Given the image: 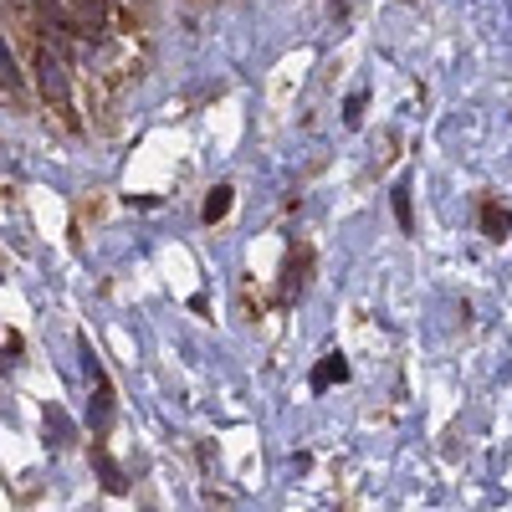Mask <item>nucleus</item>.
Instances as JSON below:
<instances>
[{"mask_svg":"<svg viewBox=\"0 0 512 512\" xmlns=\"http://www.w3.org/2000/svg\"><path fill=\"white\" fill-rule=\"evenodd\" d=\"M36 72H41V88H47V98H67V67H62V57H52V52H41V62H36Z\"/></svg>","mask_w":512,"mask_h":512,"instance_id":"nucleus-4","label":"nucleus"},{"mask_svg":"<svg viewBox=\"0 0 512 512\" xmlns=\"http://www.w3.org/2000/svg\"><path fill=\"white\" fill-rule=\"evenodd\" d=\"M231 195H236L231 185H216V190L205 195V210H200L205 226H216V221H226V216H231Z\"/></svg>","mask_w":512,"mask_h":512,"instance_id":"nucleus-7","label":"nucleus"},{"mask_svg":"<svg viewBox=\"0 0 512 512\" xmlns=\"http://www.w3.org/2000/svg\"><path fill=\"white\" fill-rule=\"evenodd\" d=\"M507 231H512V210H507V205H497V200H482V236L502 241Z\"/></svg>","mask_w":512,"mask_h":512,"instance_id":"nucleus-6","label":"nucleus"},{"mask_svg":"<svg viewBox=\"0 0 512 512\" xmlns=\"http://www.w3.org/2000/svg\"><path fill=\"white\" fill-rule=\"evenodd\" d=\"M303 282H308V256H303V262H287V282H282V297L303 292Z\"/></svg>","mask_w":512,"mask_h":512,"instance_id":"nucleus-10","label":"nucleus"},{"mask_svg":"<svg viewBox=\"0 0 512 512\" xmlns=\"http://www.w3.org/2000/svg\"><path fill=\"white\" fill-rule=\"evenodd\" d=\"M88 379H93V431H108V420H113V384H108V374L98 369L93 354H88Z\"/></svg>","mask_w":512,"mask_h":512,"instance_id":"nucleus-1","label":"nucleus"},{"mask_svg":"<svg viewBox=\"0 0 512 512\" xmlns=\"http://www.w3.org/2000/svg\"><path fill=\"white\" fill-rule=\"evenodd\" d=\"M349 379V359L344 354H323L318 364H313V374H308V390L313 395H328L333 384H344Z\"/></svg>","mask_w":512,"mask_h":512,"instance_id":"nucleus-2","label":"nucleus"},{"mask_svg":"<svg viewBox=\"0 0 512 512\" xmlns=\"http://www.w3.org/2000/svg\"><path fill=\"white\" fill-rule=\"evenodd\" d=\"M0 88H21V72H16V57H11V41L0 36Z\"/></svg>","mask_w":512,"mask_h":512,"instance_id":"nucleus-9","label":"nucleus"},{"mask_svg":"<svg viewBox=\"0 0 512 512\" xmlns=\"http://www.w3.org/2000/svg\"><path fill=\"white\" fill-rule=\"evenodd\" d=\"M93 466H98V477H103V492H113V497H123V492H128V477L118 472V461L108 456V446H103V441H93Z\"/></svg>","mask_w":512,"mask_h":512,"instance_id":"nucleus-3","label":"nucleus"},{"mask_svg":"<svg viewBox=\"0 0 512 512\" xmlns=\"http://www.w3.org/2000/svg\"><path fill=\"white\" fill-rule=\"evenodd\" d=\"M328 11H333V16H344V11H349V0H328Z\"/></svg>","mask_w":512,"mask_h":512,"instance_id":"nucleus-12","label":"nucleus"},{"mask_svg":"<svg viewBox=\"0 0 512 512\" xmlns=\"http://www.w3.org/2000/svg\"><path fill=\"white\" fill-rule=\"evenodd\" d=\"M364 103H369V93H364V88H359V93H349V103H344V123H349V128H359V123H364Z\"/></svg>","mask_w":512,"mask_h":512,"instance_id":"nucleus-11","label":"nucleus"},{"mask_svg":"<svg viewBox=\"0 0 512 512\" xmlns=\"http://www.w3.org/2000/svg\"><path fill=\"white\" fill-rule=\"evenodd\" d=\"M41 420H47V441H52L57 451H67V446L77 441V431H72V420H67L62 405H47V415H41Z\"/></svg>","mask_w":512,"mask_h":512,"instance_id":"nucleus-5","label":"nucleus"},{"mask_svg":"<svg viewBox=\"0 0 512 512\" xmlns=\"http://www.w3.org/2000/svg\"><path fill=\"white\" fill-rule=\"evenodd\" d=\"M390 205H395V221H400V231H415V210H410V180H400V185L390 190Z\"/></svg>","mask_w":512,"mask_h":512,"instance_id":"nucleus-8","label":"nucleus"}]
</instances>
